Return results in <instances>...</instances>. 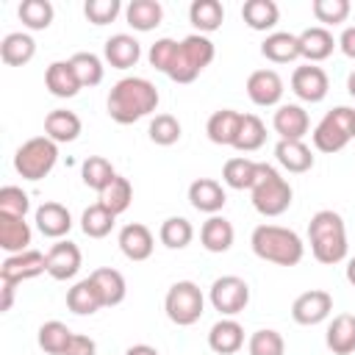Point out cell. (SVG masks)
Masks as SVG:
<instances>
[{
  "label": "cell",
  "instance_id": "obj_55",
  "mask_svg": "<svg viewBox=\"0 0 355 355\" xmlns=\"http://www.w3.org/2000/svg\"><path fill=\"white\" fill-rule=\"evenodd\" d=\"M347 283H349V286H355V258H349V261H347Z\"/></svg>",
  "mask_w": 355,
  "mask_h": 355
},
{
  "label": "cell",
  "instance_id": "obj_27",
  "mask_svg": "<svg viewBox=\"0 0 355 355\" xmlns=\"http://www.w3.org/2000/svg\"><path fill=\"white\" fill-rule=\"evenodd\" d=\"M233 239H236L233 225H230L225 216H219V214L208 216V219L202 222V227H200V244H202L208 252H227V250L233 247Z\"/></svg>",
  "mask_w": 355,
  "mask_h": 355
},
{
  "label": "cell",
  "instance_id": "obj_32",
  "mask_svg": "<svg viewBox=\"0 0 355 355\" xmlns=\"http://www.w3.org/2000/svg\"><path fill=\"white\" fill-rule=\"evenodd\" d=\"M67 308L72 313H78V316H92V313H97L103 308L100 291L92 283V277H83L72 288H67Z\"/></svg>",
  "mask_w": 355,
  "mask_h": 355
},
{
  "label": "cell",
  "instance_id": "obj_12",
  "mask_svg": "<svg viewBox=\"0 0 355 355\" xmlns=\"http://www.w3.org/2000/svg\"><path fill=\"white\" fill-rule=\"evenodd\" d=\"M291 92L302 103H322L330 92V78L316 64H302L291 72Z\"/></svg>",
  "mask_w": 355,
  "mask_h": 355
},
{
  "label": "cell",
  "instance_id": "obj_3",
  "mask_svg": "<svg viewBox=\"0 0 355 355\" xmlns=\"http://www.w3.org/2000/svg\"><path fill=\"white\" fill-rule=\"evenodd\" d=\"M250 247L261 261H269L277 266H297L305 255L302 239L283 225H258L250 236Z\"/></svg>",
  "mask_w": 355,
  "mask_h": 355
},
{
  "label": "cell",
  "instance_id": "obj_11",
  "mask_svg": "<svg viewBox=\"0 0 355 355\" xmlns=\"http://www.w3.org/2000/svg\"><path fill=\"white\" fill-rule=\"evenodd\" d=\"M47 272V255L39 252V250H25V252H17V255H8L3 263H0V283H14L19 286L22 280H31V277H39Z\"/></svg>",
  "mask_w": 355,
  "mask_h": 355
},
{
  "label": "cell",
  "instance_id": "obj_29",
  "mask_svg": "<svg viewBox=\"0 0 355 355\" xmlns=\"http://www.w3.org/2000/svg\"><path fill=\"white\" fill-rule=\"evenodd\" d=\"M275 158L277 164L286 169V172H294V175H302L308 169H313V153L305 141H286L280 139L275 144Z\"/></svg>",
  "mask_w": 355,
  "mask_h": 355
},
{
  "label": "cell",
  "instance_id": "obj_9",
  "mask_svg": "<svg viewBox=\"0 0 355 355\" xmlns=\"http://www.w3.org/2000/svg\"><path fill=\"white\" fill-rule=\"evenodd\" d=\"M208 300H211L214 311H219L222 316H236L250 302V286L239 275H222V277H216L211 283Z\"/></svg>",
  "mask_w": 355,
  "mask_h": 355
},
{
  "label": "cell",
  "instance_id": "obj_56",
  "mask_svg": "<svg viewBox=\"0 0 355 355\" xmlns=\"http://www.w3.org/2000/svg\"><path fill=\"white\" fill-rule=\"evenodd\" d=\"M347 92H349V94L355 97V69H352V72L347 75Z\"/></svg>",
  "mask_w": 355,
  "mask_h": 355
},
{
  "label": "cell",
  "instance_id": "obj_10",
  "mask_svg": "<svg viewBox=\"0 0 355 355\" xmlns=\"http://www.w3.org/2000/svg\"><path fill=\"white\" fill-rule=\"evenodd\" d=\"M333 313V294L324 288H311L302 291L294 302H291V319L302 327H313L322 324L327 316Z\"/></svg>",
  "mask_w": 355,
  "mask_h": 355
},
{
  "label": "cell",
  "instance_id": "obj_34",
  "mask_svg": "<svg viewBox=\"0 0 355 355\" xmlns=\"http://www.w3.org/2000/svg\"><path fill=\"white\" fill-rule=\"evenodd\" d=\"M125 19H128V25L133 31L147 33V31H153V28L161 25L164 8H161L158 0H130L128 8H125Z\"/></svg>",
  "mask_w": 355,
  "mask_h": 355
},
{
  "label": "cell",
  "instance_id": "obj_13",
  "mask_svg": "<svg viewBox=\"0 0 355 355\" xmlns=\"http://www.w3.org/2000/svg\"><path fill=\"white\" fill-rule=\"evenodd\" d=\"M286 86H283V78L275 72V69H255L250 72L247 78V97L261 105V108H272L280 103Z\"/></svg>",
  "mask_w": 355,
  "mask_h": 355
},
{
  "label": "cell",
  "instance_id": "obj_33",
  "mask_svg": "<svg viewBox=\"0 0 355 355\" xmlns=\"http://www.w3.org/2000/svg\"><path fill=\"white\" fill-rule=\"evenodd\" d=\"M189 22L197 28V33L208 36V33H214V31L222 28V22H225V8H222L219 0H194V3L189 6Z\"/></svg>",
  "mask_w": 355,
  "mask_h": 355
},
{
  "label": "cell",
  "instance_id": "obj_22",
  "mask_svg": "<svg viewBox=\"0 0 355 355\" xmlns=\"http://www.w3.org/2000/svg\"><path fill=\"white\" fill-rule=\"evenodd\" d=\"M208 347L216 355H233V352H239L244 347V327L233 316H225V319L214 322V327L208 330Z\"/></svg>",
  "mask_w": 355,
  "mask_h": 355
},
{
  "label": "cell",
  "instance_id": "obj_54",
  "mask_svg": "<svg viewBox=\"0 0 355 355\" xmlns=\"http://www.w3.org/2000/svg\"><path fill=\"white\" fill-rule=\"evenodd\" d=\"M125 355H161V352L155 347H150V344H133V347L125 349Z\"/></svg>",
  "mask_w": 355,
  "mask_h": 355
},
{
  "label": "cell",
  "instance_id": "obj_45",
  "mask_svg": "<svg viewBox=\"0 0 355 355\" xmlns=\"http://www.w3.org/2000/svg\"><path fill=\"white\" fill-rule=\"evenodd\" d=\"M180 130H183V128H180L178 116H172V114H155L153 122H150V128H147L150 141H155L158 147H172V144H178Z\"/></svg>",
  "mask_w": 355,
  "mask_h": 355
},
{
  "label": "cell",
  "instance_id": "obj_51",
  "mask_svg": "<svg viewBox=\"0 0 355 355\" xmlns=\"http://www.w3.org/2000/svg\"><path fill=\"white\" fill-rule=\"evenodd\" d=\"M64 355H97V344H94V338H89L83 333H75L72 341L67 344Z\"/></svg>",
  "mask_w": 355,
  "mask_h": 355
},
{
  "label": "cell",
  "instance_id": "obj_21",
  "mask_svg": "<svg viewBox=\"0 0 355 355\" xmlns=\"http://www.w3.org/2000/svg\"><path fill=\"white\" fill-rule=\"evenodd\" d=\"M261 55L272 64H291L297 58H302L300 53V36L288 33V31H272L263 42H261Z\"/></svg>",
  "mask_w": 355,
  "mask_h": 355
},
{
  "label": "cell",
  "instance_id": "obj_28",
  "mask_svg": "<svg viewBox=\"0 0 355 355\" xmlns=\"http://www.w3.org/2000/svg\"><path fill=\"white\" fill-rule=\"evenodd\" d=\"M89 277H92V283H94L97 291H100L103 308H114V305H119V302L125 300V294H128V283H125V277H122L119 269L100 266V269H94Z\"/></svg>",
  "mask_w": 355,
  "mask_h": 355
},
{
  "label": "cell",
  "instance_id": "obj_47",
  "mask_svg": "<svg viewBox=\"0 0 355 355\" xmlns=\"http://www.w3.org/2000/svg\"><path fill=\"white\" fill-rule=\"evenodd\" d=\"M247 352L250 355H283L286 352V341L277 330L272 327H263V330H255L247 341Z\"/></svg>",
  "mask_w": 355,
  "mask_h": 355
},
{
  "label": "cell",
  "instance_id": "obj_2",
  "mask_svg": "<svg viewBox=\"0 0 355 355\" xmlns=\"http://www.w3.org/2000/svg\"><path fill=\"white\" fill-rule=\"evenodd\" d=\"M308 241H311V252L319 263L336 266L347 258V225L341 219L338 211H316L308 222Z\"/></svg>",
  "mask_w": 355,
  "mask_h": 355
},
{
  "label": "cell",
  "instance_id": "obj_39",
  "mask_svg": "<svg viewBox=\"0 0 355 355\" xmlns=\"http://www.w3.org/2000/svg\"><path fill=\"white\" fill-rule=\"evenodd\" d=\"M158 239H161V244L169 247V250H183V247L191 244L194 227H191V222H189L186 216H169V219L161 222Z\"/></svg>",
  "mask_w": 355,
  "mask_h": 355
},
{
  "label": "cell",
  "instance_id": "obj_35",
  "mask_svg": "<svg viewBox=\"0 0 355 355\" xmlns=\"http://www.w3.org/2000/svg\"><path fill=\"white\" fill-rule=\"evenodd\" d=\"M241 19L252 31H272L280 19V8L275 0H247L241 6Z\"/></svg>",
  "mask_w": 355,
  "mask_h": 355
},
{
  "label": "cell",
  "instance_id": "obj_17",
  "mask_svg": "<svg viewBox=\"0 0 355 355\" xmlns=\"http://www.w3.org/2000/svg\"><path fill=\"white\" fill-rule=\"evenodd\" d=\"M189 202H191L194 211L214 216V214H219L225 208L227 194H225V189H222L219 180H214V178H197L189 186Z\"/></svg>",
  "mask_w": 355,
  "mask_h": 355
},
{
  "label": "cell",
  "instance_id": "obj_14",
  "mask_svg": "<svg viewBox=\"0 0 355 355\" xmlns=\"http://www.w3.org/2000/svg\"><path fill=\"white\" fill-rule=\"evenodd\" d=\"M272 128L286 141H302L305 133L311 130V116H308V111L302 105L283 103V105H277V111L272 116Z\"/></svg>",
  "mask_w": 355,
  "mask_h": 355
},
{
  "label": "cell",
  "instance_id": "obj_8",
  "mask_svg": "<svg viewBox=\"0 0 355 355\" xmlns=\"http://www.w3.org/2000/svg\"><path fill=\"white\" fill-rule=\"evenodd\" d=\"M311 139H313V147L319 153H338V150H344L349 144V139H352V108L338 105V108L327 111L319 119V125L313 128Z\"/></svg>",
  "mask_w": 355,
  "mask_h": 355
},
{
  "label": "cell",
  "instance_id": "obj_19",
  "mask_svg": "<svg viewBox=\"0 0 355 355\" xmlns=\"http://www.w3.org/2000/svg\"><path fill=\"white\" fill-rule=\"evenodd\" d=\"M103 55H105V61H108L114 69H130V67H136L139 58H141V44H139L136 36H130V33H114V36L105 39Z\"/></svg>",
  "mask_w": 355,
  "mask_h": 355
},
{
  "label": "cell",
  "instance_id": "obj_57",
  "mask_svg": "<svg viewBox=\"0 0 355 355\" xmlns=\"http://www.w3.org/2000/svg\"><path fill=\"white\" fill-rule=\"evenodd\" d=\"M352 139H355V108H352Z\"/></svg>",
  "mask_w": 355,
  "mask_h": 355
},
{
  "label": "cell",
  "instance_id": "obj_36",
  "mask_svg": "<svg viewBox=\"0 0 355 355\" xmlns=\"http://www.w3.org/2000/svg\"><path fill=\"white\" fill-rule=\"evenodd\" d=\"M255 178H258V161H252V158L236 155V158H227L225 166H222V180H225V186H230V189H236V191L252 189Z\"/></svg>",
  "mask_w": 355,
  "mask_h": 355
},
{
  "label": "cell",
  "instance_id": "obj_44",
  "mask_svg": "<svg viewBox=\"0 0 355 355\" xmlns=\"http://www.w3.org/2000/svg\"><path fill=\"white\" fill-rule=\"evenodd\" d=\"M69 61H72V69H75V75H78V80H80L83 89H92V86L103 83L105 67H103V61H100L94 53L80 50V53H75Z\"/></svg>",
  "mask_w": 355,
  "mask_h": 355
},
{
  "label": "cell",
  "instance_id": "obj_48",
  "mask_svg": "<svg viewBox=\"0 0 355 355\" xmlns=\"http://www.w3.org/2000/svg\"><path fill=\"white\" fill-rule=\"evenodd\" d=\"M178 47H180V42H175V39H169V36L158 39V42L150 47V53H147V58H150V67L166 75V72L172 69V64H175Z\"/></svg>",
  "mask_w": 355,
  "mask_h": 355
},
{
  "label": "cell",
  "instance_id": "obj_38",
  "mask_svg": "<svg viewBox=\"0 0 355 355\" xmlns=\"http://www.w3.org/2000/svg\"><path fill=\"white\" fill-rule=\"evenodd\" d=\"M97 202L105 205L114 216L125 214V211L130 208V202H133V186H130V180L122 178V175H116V178L100 191V200H97Z\"/></svg>",
  "mask_w": 355,
  "mask_h": 355
},
{
  "label": "cell",
  "instance_id": "obj_5",
  "mask_svg": "<svg viewBox=\"0 0 355 355\" xmlns=\"http://www.w3.org/2000/svg\"><path fill=\"white\" fill-rule=\"evenodd\" d=\"M216 55V47L208 36L202 33H189L186 39H180V47H178V55H175V64L172 69L166 72L169 80L175 83H191Z\"/></svg>",
  "mask_w": 355,
  "mask_h": 355
},
{
  "label": "cell",
  "instance_id": "obj_4",
  "mask_svg": "<svg viewBox=\"0 0 355 355\" xmlns=\"http://www.w3.org/2000/svg\"><path fill=\"white\" fill-rule=\"evenodd\" d=\"M250 194H252V205L261 216H280L291 208V200H294L291 183L272 164H261V161H258V178H255Z\"/></svg>",
  "mask_w": 355,
  "mask_h": 355
},
{
  "label": "cell",
  "instance_id": "obj_40",
  "mask_svg": "<svg viewBox=\"0 0 355 355\" xmlns=\"http://www.w3.org/2000/svg\"><path fill=\"white\" fill-rule=\"evenodd\" d=\"M72 336H75V333H72L64 322L50 319V322H44V324L39 327L36 341H39V347H42L47 355H64V349H67V344L72 341Z\"/></svg>",
  "mask_w": 355,
  "mask_h": 355
},
{
  "label": "cell",
  "instance_id": "obj_42",
  "mask_svg": "<svg viewBox=\"0 0 355 355\" xmlns=\"http://www.w3.org/2000/svg\"><path fill=\"white\" fill-rule=\"evenodd\" d=\"M17 14H19L22 25L28 31H44V28H50V22L55 17V8H53L50 0H22Z\"/></svg>",
  "mask_w": 355,
  "mask_h": 355
},
{
  "label": "cell",
  "instance_id": "obj_37",
  "mask_svg": "<svg viewBox=\"0 0 355 355\" xmlns=\"http://www.w3.org/2000/svg\"><path fill=\"white\" fill-rule=\"evenodd\" d=\"M263 141H266V125L261 122V116H255V114H241L233 150H239V153H255V150L263 147Z\"/></svg>",
  "mask_w": 355,
  "mask_h": 355
},
{
  "label": "cell",
  "instance_id": "obj_7",
  "mask_svg": "<svg viewBox=\"0 0 355 355\" xmlns=\"http://www.w3.org/2000/svg\"><path fill=\"white\" fill-rule=\"evenodd\" d=\"M164 311L172 324L191 327L194 322H200V316L205 311V297L194 280H178L169 286V291L164 297Z\"/></svg>",
  "mask_w": 355,
  "mask_h": 355
},
{
  "label": "cell",
  "instance_id": "obj_18",
  "mask_svg": "<svg viewBox=\"0 0 355 355\" xmlns=\"http://www.w3.org/2000/svg\"><path fill=\"white\" fill-rule=\"evenodd\" d=\"M33 222H36V230L42 236L58 239V241L72 230V214L61 202H42L33 214Z\"/></svg>",
  "mask_w": 355,
  "mask_h": 355
},
{
  "label": "cell",
  "instance_id": "obj_1",
  "mask_svg": "<svg viewBox=\"0 0 355 355\" xmlns=\"http://www.w3.org/2000/svg\"><path fill=\"white\" fill-rule=\"evenodd\" d=\"M158 100L161 97H158L155 83H150L147 78H139V75H128L111 86L105 108L116 125H133V122L150 116L158 108Z\"/></svg>",
  "mask_w": 355,
  "mask_h": 355
},
{
  "label": "cell",
  "instance_id": "obj_15",
  "mask_svg": "<svg viewBox=\"0 0 355 355\" xmlns=\"http://www.w3.org/2000/svg\"><path fill=\"white\" fill-rule=\"evenodd\" d=\"M80 261L83 255L78 244L69 239H61L47 250V275L53 280H72L80 272Z\"/></svg>",
  "mask_w": 355,
  "mask_h": 355
},
{
  "label": "cell",
  "instance_id": "obj_30",
  "mask_svg": "<svg viewBox=\"0 0 355 355\" xmlns=\"http://www.w3.org/2000/svg\"><path fill=\"white\" fill-rule=\"evenodd\" d=\"M239 122H241V114L233 111V108H219L208 116L205 122V133L214 144H222V147H233L236 141V133H239Z\"/></svg>",
  "mask_w": 355,
  "mask_h": 355
},
{
  "label": "cell",
  "instance_id": "obj_31",
  "mask_svg": "<svg viewBox=\"0 0 355 355\" xmlns=\"http://www.w3.org/2000/svg\"><path fill=\"white\" fill-rule=\"evenodd\" d=\"M33 55H36V42H33L31 33L14 31V33L3 36V42H0V58H3V64H8V67H25Z\"/></svg>",
  "mask_w": 355,
  "mask_h": 355
},
{
  "label": "cell",
  "instance_id": "obj_53",
  "mask_svg": "<svg viewBox=\"0 0 355 355\" xmlns=\"http://www.w3.org/2000/svg\"><path fill=\"white\" fill-rule=\"evenodd\" d=\"M14 283H3V305H0V311H11V305H14Z\"/></svg>",
  "mask_w": 355,
  "mask_h": 355
},
{
  "label": "cell",
  "instance_id": "obj_43",
  "mask_svg": "<svg viewBox=\"0 0 355 355\" xmlns=\"http://www.w3.org/2000/svg\"><path fill=\"white\" fill-rule=\"evenodd\" d=\"M80 178H83V183L89 186V189H94L97 194L116 178V172H114V166H111V161L108 158H103V155H89L83 164H80Z\"/></svg>",
  "mask_w": 355,
  "mask_h": 355
},
{
  "label": "cell",
  "instance_id": "obj_46",
  "mask_svg": "<svg viewBox=\"0 0 355 355\" xmlns=\"http://www.w3.org/2000/svg\"><path fill=\"white\" fill-rule=\"evenodd\" d=\"M349 0H313L311 11L316 17V22H322V28L327 25H341L349 17Z\"/></svg>",
  "mask_w": 355,
  "mask_h": 355
},
{
  "label": "cell",
  "instance_id": "obj_49",
  "mask_svg": "<svg viewBox=\"0 0 355 355\" xmlns=\"http://www.w3.org/2000/svg\"><path fill=\"white\" fill-rule=\"evenodd\" d=\"M31 211V200L28 191H22L19 186H3L0 189V214L6 216H22Z\"/></svg>",
  "mask_w": 355,
  "mask_h": 355
},
{
  "label": "cell",
  "instance_id": "obj_20",
  "mask_svg": "<svg viewBox=\"0 0 355 355\" xmlns=\"http://www.w3.org/2000/svg\"><path fill=\"white\" fill-rule=\"evenodd\" d=\"M336 44L338 42L333 39V33L327 28H322V25H311V28H305L300 33V53H302L305 64H319V61L330 58Z\"/></svg>",
  "mask_w": 355,
  "mask_h": 355
},
{
  "label": "cell",
  "instance_id": "obj_26",
  "mask_svg": "<svg viewBox=\"0 0 355 355\" xmlns=\"http://www.w3.org/2000/svg\"><path fill=\"white\" fill-rule=\"evenodd\" d=\"M31 239H33L31 225L22 216H6V214H0V247L8 255H17V252L31 250Z\"/></svg>",
  "mask_w": 355,
  "mask_h": 355
},
{
  "label": "cell",
  "instance_id": "obj_25",
  "mask_svg": "<svg viewBox=\"0 0 355 355\" xmlns=\"http://www.w3.org/2000/svg\"><path fill=\"white\" fill-rule=\"evenodd\" d=\"M324 344L333 355H352L355 352V316L352 313H338L327 324Z\"/></svg>",
  "mask_w": 355,
  "mask_h": 355
},
{
  "label": "cell",
  "instance_id": "obj_16",
  "mask_svg": "<svg viewBox=\"0 0 355 355\" xmlns=\"http://www.w3.org/2000/svg\"><path fill=\"white\" fill-rule=\"evenodd\" d=\"M116 244H119V250H122V255L128 258V261H147L150 255H153V250H155V239H153V230L147 227V225H141V222H130V225H125L122 230H119V236H116Z\"/></svg>",
  "mask_w": 355,
  "mask_h": 355
},
{
  "label": "cell",
  "instance_id": "obj_50",
  "mask_svg": "<svg viewBox=\"0 0 355 355\" xmlns=\"http://www.w3.org/2000/svg\"><path fill=\"white\" fill-rule=\"evenodd\" d=\"M119 11H122L119 0H86L83 6V14L92 25H108L119 17Z\"/></svg>",
  "mask_w": 355,
  "mask_h": 355
},
{
  "label": "cell",
  "instance_id": "obj_41",
  "mask_svg": "<svg viewBox=\"0 0 355 355\" xmlns=\"http://www.w3.org/2000/svg\"><path fill=\"white\" fill-rule=\"evenodd\" d=\"M114 222H116V216H114L105 205H100V202L89 205V208L80 214V230H83L89 239H105V236L114 230Z\"/></svg>",
  "mask_w": 355,
  "mask_h": 355
},
{
  "label": "cell",
  "instance_id": "obj_52",
  "mask_svg": "<svg viewBox=\"0 0 355 355\" xmlns=\"http://www.w3.org/2000/svg\"><path fill=\"white\" fill-rule=\"evenodd\" d=\"M338 47H341V53H344L347 58L355 61V25H349V28L341 31V36H338Z\"/></svg>",
  "mask_w": 355,
  "mask_h": 355
},
{
  "label": "cell",
  "instance_id": "obj_24",
  "mask_svg": "<svg viewBox=\"0 0 355 355\" xmlns=\"http://www.w3.org/2000/svg\"><path fill=\"white\" fill-rule=\"evenodd\" d=\"M44 86H47V92L53 94V97H75L83 86H80V80H78V75H75V69H72V61L67 58V61H53L47 69H44Z\"/></svg>",
  "mask_w": 355,
  "mask_h": 355
},
{
  "label": "cell",
  "instance_id": "obj_6",
  "mask_svg": "<svg viewBox=\"0 0 355 355\" xmlns=\"http://www.w3.org/2000/svg\"><path fill=\"white\" fill-rule=\"evenodd\" d=\"M58 161V144L47 136H33L14 153V169L22 180H42Z\"/></svg>",
  "mask_w": 355,
  "mask_h": 355
},
{
  "label": "cell",
  "instance_id": "obj_23",
  "mask_svg": "<svg viewBox=\"0 0 355 355\" xmlns=\"http://www.w3.org/2000/svg\"><path fill=\"white\" fill-rule=\"evenodd\" d=\"M83 130V122L75 111H67V108H53L47 116H44V136L53 139L55 144H67V141H75Z\"/></svg>",
  "mask_w": 355,
  "mask_h": 355
}]
</instances>
